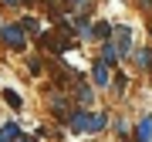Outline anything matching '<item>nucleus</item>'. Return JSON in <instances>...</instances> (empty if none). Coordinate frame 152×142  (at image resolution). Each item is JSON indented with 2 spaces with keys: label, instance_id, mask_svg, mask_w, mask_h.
<instances>
[{
  "label": "nucleus",
  "instance_id": "nucleus-1",
  "mask_svg": "<svg viewBox=\"0 0 152 142\" xmlns=\"http://www.w3.org/2000/svg\"><path fill=\"white\" fill-rule=\"evenodd\" d=\"M105 125H108V115L105 112H88V108L71 112V119H68V129L71 132H85V135H95V132H102Z\"/></svg>",
  "mask_w": 152,
  "mask_h": 142
},
{
  "label": "nucleus",
  "instance_id": "nucleus-2",
  "mask_svg": "<svg viewBox=\"0 0 152 142\" xmlns=\"http://www.w3.org/2000/svg\"><path fill=\"white\" fill-rule=\"evenodd\" d=\"M71 24H58V31H44L41 34V44L44 51H51V54H64V51L71 48Z\"/></svg>",
  "mask_w": 152,
  "mask_h": 142
},
{
  "label": "nucleus",
  "instance_id": "nucleus-3",
  "mask_svg": "<svg viewBox=\"0 0 152 142\" xmlns=\"http://www.w3.org/2000/svg\"><path fill=\"white\" fill-rule=\"evenodd\" d=\"M0 41H4V48L10 51H24L27 48V31H24V24H0Z\"/></svg>",
  "mask_w": 152,
  "mask_h": 142
},
{
  "label": "nucleus",
  "instance_id": "nucleus-4",
  "mask_svg": "<svg viewBox=\"0 0 152 142\" xmlns=\"http://www.w3.org/2000/svg\"><path fill=\"white\" fill-rule=\"evenodd\" d=\"M48 105H51V112H54L58 119H64V122L71 119V112H75V108H71V98L61 95V91H54V88L48 91Z\"/></svg>",
  "mask_w": 152,
  "mask_h": 142
},
{
  "label": "nucleus",
  "instance_id": "nucleus-5",
  "mask_svg": "<svg viewBox=\"0 0 152 142\" xmlns=\"http://www.w3.org/2000/svg\"><path fill=\"white\" fill-rule=\"evenodd\" d=\"M112 44H115V51H118L122 58H129V51H132V31L129 27H115V37H112Z\"/></svg>",
  "mask_w": 152,
  "mask_h": 142
},
{
  "label": "nucleus",
  "instance_id": "nucleus-6",
  "mask_svg": "<svg viewBox=\"0 0 152 142\" xmlns=\"http://www.w3.org/2000/svg\"><path fill=\"white\" fill-rule=\"evenodd\" d=\"M108 61H95V68H91V81L98 85V88H108V81H112V75H108Z\"/></svg>",
  "mask_w": 152,
  "mask_h": 142
},
{
  "label": "nucleus",
  "instance_id": "nucleus-7",
  "mask_svg": "<svg viewBox=\"0 0 152 142\" xmlns=\"http://www.w3.org/2000/svg\"><path fill=\"white\" fill-rule=\"evenodd\" d=\"M149 139H152V115H145L135 129V142H149Z\"/></svg>",
  "mask_w": 152,
  "mask_h": 142
},
{
  "label": "nucleus",
  "instance_id": "nucleus-8",
  "mask_svg": "<svg viewBox=\"0 0 152 142\" xmlns=\"http://www.w3.org/2000/svg\"><path fill=\"white\" fill-rule=\"evenodd\" d=\"M20 139V125L17 122H7L4 129H0V142H17Z\"/></svg>",
  "mask_w": 152,
  "mask_h": 142
},
{
  "label": "nucleus",
  "instance_id": "nucleus-9",
  "mask_svg": "<svg viewBox=\"0 0 152 142\" xmlns=\"http://www.w3.org/2000/svg\"><path fill=\"white\" fill-rule=\"evenodd\" d=\"M4 102H7V105H10V108H14V112H20V108H24V102H20V95H17V91H14V88H4Z\"/></svg>",
  "mask_w": 152,
  "mask_h": 142
},
{
  "label": "nucleus",
  "instance_id": "nucleus-10",
  "mask_svg": "<svg viewBox=\"0 0 152 142\" xmlns=\"http://www.w3.org/2000/svg\"><path fill=\"white\" fill-rule=\"evenodd\" d=\"M118 58H122V54L115 51V44H112V41H105V44H102V61H108V64H115Z\"/></svg>",
  "mask_w": 152,
  "mask_h": 142
},
{
  "label": "nucleus",
  "instance_id": "nucleus-11",
  "mask_svg": "<svg viewBox=\"0 0 152 142\" xmlns=\"http://www.w3.org/2000/svg\"><path fill=\"white\" fill-rule=\"evenodd\" d=\"M78 102H81V108H88V105L95 102V91L88 85H78Z\"/></svg>",
  "mask_w": 152,
  "mask_h": 142
},
{
  "label": "nucleus",
  "instance_id": "nucleus-12",
  "mask_svg": "<svg viewBox=\"0 0 152 142\" xmlns=\"http://www.w3.org/2000/svg\"><path fill=\"white\" fill-rule=\"evenodd\" d=\"M68 4V10H75V14H85L88 7H91V0H64Z\"/></svg>",
  "mask_w": 152,
  "mask_h": 142
},
{
  "label": "nucleus",
  "instance_id": "nucleus-13",
  "mask_svg": "<svg viewBox=\"0 0 152 142\" xmlns=\"http://www.w3.org/2000/svg\"><path fill=\"white\" fill-rule=\"evenodd\" d=\"M24 31H27V34H41V24H37V17H24Z\"/></svg>",
  "mask_w": 152,
  "mask_h": 142
},
{
  "label": "nucleus",
  "instance_id": "nucleus-14",
  "mask_svg": "<svg viewBox=\"0 0 152 142\" xmlns=\"http://www.w3.org/2000/svg\"><path fill=\"white\" fill-rule=\"evenodd\" d=\"M135 61H139V64H142V68H149V64H152V54H149V51H145V48H142V51H139V54H135Z\"/></svg>",
  "mask_w": 152,
  "mask_h": 142
},
{
  "label": "nucleus",
  "instance_id": "nucleus-15",
  "mask_svg": "<svg viewBox=\"0 0 152 142\" xmlns=\"http://www.w3.org/2000/svg\"><path fill=\"white\" fill-rule=\"evenodd\" d=\"M112 31H115V27H108V24H98V27H95V37H108Z\"/></svg>",
  "mask_w": 152,
  "mask_h": 142
},
{
  "label": "nucleus",
  "instance_id": "nucleus-16",
  "mask_svg": "<svg viewBox=\"0 0 152 142\" xmlns=\"http://www.w3.org/2000/svg\"><path fill=\"white\" fill-rule=\"evenodd\" d=\"M0 4H4V7H20L24 0H0Z\"/></svg>",
  "mask_w": 152,
  "mask_h": 142
},
{
  "label": "nucleus",
  "instance_id": "nucleus-17",
  "mask_svg": "<svg viewBox=\"0 0 152 142\" xmlns=\"http://www.w3.org/2000/svg\"><path fill=\"white\" fill-rule=\"evenodd\" d=\"M17 142H37V139H31V135H20V139H17Z\"/></svg>",
  "mask_w": 152,
  "mask_h": 142
}]
</instances>
